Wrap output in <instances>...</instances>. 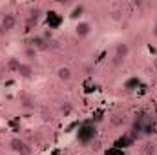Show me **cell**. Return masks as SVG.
<instances>
[{
    "instance_id": "cell-1",
    "label": "cell",
    "mask_w": 157,
    "mask_h": 155,
    "mask_svg": "<svg viewBox=\"0 0 157 155\" xmlns=\"http://www.w3.org/2000/svg\"><path fill=\"white\" fill-rule=\"evenodd\" d=\"M128 55H130V44L124 40L117 42L113 46V66H122L124 60L128 59Z\"/></svg>"
},
{
    "instance_id": "cell-2",
    "label": "cell",
    "mask_w": 157,
    "mask_h": 155,
    "mask_svg": "<svg viewBox=\"0 0 157 155\" xmlns=\"http://www.w3.org/2000/svg\"><path fill=\"white\" fill-rule=\"evenodd\" d=\"M9 148L18 155H31L33 153V148H31L24 139H20V137H13V139L9 141Z\"/></svg>"
},
{
    "instance_id": "cell-3",
    "label": "cell",
    "mask_w": 157,
    "mask_h": 155,
    "mask_svg": "<svg viewBox=\"0 0 157 155\" xmlns=\"http://www.w3.org/2000/svg\"><path fill=\"white\" fill-rule=\"evenodd\" d=\"M17 24H18L17 15H15V13H6V15H2V18H0V31H2V33H11V31L17 28Z\"/></svg>"
},
{
    "instance_id": "cell-4",
    "label": "cell",
    "mask_w": 157,
    "mask_h": 155,
    "mask_svg": "<svg viewBox=\"0 0 157 155\" xmlns=\"http://www.w3.org/2000/svg\"><path fill=\"white\" fill-rule=\"evenodd\" d=\"M91 31H93V26H91L90 22H86V20H80L77 26H75V35H77L78 39H86V37H90Z\"/></svg>"
},
{
    "instance_id": "cell-5",
    "label": "cell",
    "mask_w": 157,
    "mask_h": 155,
    "mask_svg": "<svg viewBox=\"0 0 157 155\" xmlns=\"http://www.w3.org/2000/svg\"><path fill=\"white\" fill-rule=\"evenodd\" d=\"M55 73H57V78H59L60 82H70V80L73 78V71H71L68 66H59Z\"/></svg>"
},
{
    "instance_id": "cell-6",
    "label": "cell",
    "mask_w": 157,
    "mask_h": 155,
    "mask_svg": "<svg viewBox=\"0 0 157 155\" xmlns=\"http://www.w3.org/2000/svg\"><path fill=\"white\" fill-rule=\"evenodd\" d=\"M17 73L22 78H33L35 77V70H33V66L28 64V62H20V68H18Z\"/></svg>"
},
{
    "instance_id": "cell-7",
    "label": "cell",
    "mask_w": 157,
    "mask_h": 155,
    "mask_svg": "<svg viewBox=\"0 0 157 155\" xmlns=\"http://www.w3.org/2000/svg\"><path fill=\"white\" fill-rule=\"evenodd\" d=\"M18 68H20V60L18 59H11L9 60V64H7V70H11V71H18Z\"/></svg>"
},
{
    "instance_id": "cell-8",
    "label": "cell",
    "mask_w": 157,
    "mask_h": 155,
    "mask_svg": "<svg viewBox=\"0 0 157 155\" xmlns=\"http://www.w3.org/2000/svg\"><path fill=\"white\" fill-rule=\"evenodd\" d=\"M39 15H40V9L39 7H33V9L29 11V22H37Z\"/></svg>"
},
{
    "instance_id": "cell-9",
    "label": "cell",
    "mask_w": 157,
    "mask_h": 155,
    "mask_svg": "<svg viewBox=\"0 0 157 155\" xmlns=\"http://www.w3.org/2000/svg\"><path fill=\"white\" fill-rule=\"evenodd\" d=\"M60 112H62L64 115H68V113L71 112V106H70V104H62V106H60Z\"/></svg>"
},
{
    "instance_id": "cell-10",
    "label": "cell",
    "mask_w": 157,
    "mask_h": 155,
    "mask_svg": "<svg viewBox=\"0 0 157 155\" xmlns=\"http://www.w3.org/2000/svg\"><path fill=\"white\" fill-rule=\"evenodd\" d=\"M152 35H154V39H157V22L152 24Z\"/></svg>"
},
{
    "instance_id": "cell-11",
    "label": "cell",
    "mask_w": 157,
    "mask_h": 155,
    "mask_svg": "<svg viewBox=\"0 0 157 155\" xmlns=\"http://www.w3.org/2000/svg\"><path fill=\"white\" fill-rule=\"evenodd\" d=\"M155 66H157V59H155Z\"/></svg>"
}]
</instances>
